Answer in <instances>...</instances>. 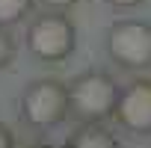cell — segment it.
Instances as JSON below:
<instances>
[{
	"instance_id": "obj_8",
	"label": "cell",
	"mask_w": 151,
	"mask_h": 148,
	"mask_svg": "<svg viewBox=\"0 0 151 148\" xmlns=\"http://www.w3.org/2000/svg\"><path fill=\"white\" fill-rule=\"evenodd\" d=\"M12 56H15V42L6 33V27H0V68H6L12 62Z\"/></svg>"
},
{
	"instance_id": "obj_7",
	"label": "cell",
	"mask_w": 151,
	"mask_h": 148,
	"mask_svg": "<svg viewBox=\"0 0 151 148\" xmlns=\"http://www.w3.org/2000/svg\"><path fill=\"white\" fill-rule=\"evenodd\" d=\"M30 9H33V0H0V27L21 21Z\"/></svg>"
},
{
	"instance_id": "obj_4",
	"label": "cell",
	"mask_w": 151,
	"mask_h": 148,
	"mask_svg": "<svg viewBox=\"0 0 151 148\" xmlns=\"http://www.w3.org/2000/svg\"><path fill=\"white\" fill-rule=\"evenodd\" d=\"M107 50L124 68H148L151 65V24L116 21L107 33Z\"/></svg>"
},
{
	"instance_id": "obj_5",
	"label": "cell",
	"mask_w": 151,
	"mask_h": 148,
	"mask_svg": "<svg viewBox=\"0 0 151 148\" xmlns=\"http://www.w3.org/2000/svg\"><path fill=\"white\" fill-rule=\"evenodd\" d=\"M113 116L130 133H151V80H133L124 92H119Z\"/></svg>"
},
{
	"instance_id": "obj_6",
	"label": "cell",
	"mask_w": 151,
	"mask_h": 148,
	"mask_svg": "<svg viewBox=\"0 0 151 148\" xmlns=\"http://www.w3.org/2000/svg\"><path fill=\"white\" fill-rule=\"evenodd\" d=\"M68 148H119V142H116V136H113L107 127H101L98 121H86L77 133L68 139Z\"/></svg>"
},
{
	"instance_id": "obj_3",
	"label": "cell",
	"mask_w": 151,
	"mask_h": 148,
	"mask_svg": "<svg viewBox=\"0 0 151 148\" xmlns=\"http://www.w3.org/2000/svg\"><path fill=\"white\" fill-rule=\"evenodd\" d=\"M21 113L33 127H50L71 113L68 110V89L56 80H36L24 89Z\"/></svg>"
},
{
	"instance_id": "obj_9",
	"label": "cell",
	"mask_w": 151,
	"mask_h": 148,
	"mask_svg": "<svg viewBox=\"0 0 151 148\" xmlns=\"http://www.w3.org/2000/svg\"><path fill=\"white\" fill-rule=\"evenodd\" d=\"M0 148H15V136L3 121H0Z\"/></svg>"
},
{
	"instance_id": "obj_2",
	"label": "cell",
	"mask_w": 151,
	"mask_h": 148,
	"mask_svg": "<svg viewBox=\"0 0 151 148\" xmlns=\"http://www.w3.org/2000/svg\"><path fill=\"white\" fill-rule=\"evenodd\" d=\"M74 42H77V30L62 12H47V15L36 18V24L27 33V45H30L33 56H39L42 62L65 59L74 50Z\"/></svg>"
},
{
	"instance_id": "obj_10",
	"label": "cell",
	"mask_w": 151,
	"mask_h": 148,
	"mask_svg": "<svg viewBox=\"0 0 151 148\" xmlns=\"http://www.w3.org/2000/svg\"><path fill=\"white\" fill-rule=\"evenodd\" d=\"M42 3H47V6H53V9H68V6L77 3V0H42Z\"/></svg>"
},
{
	"instance_id": "obj_1",
	"label": "cell",
	"mask_w": 151,
	"mask_h": 148,
	"mask_svg": "<svg viewBox=\"0 0 151 148\" xmlns=\"http://www.w3.org/2000/svg\"><path fill=\"white\" fill-rule=\"evenodd\" d=\"M65 89H68V110L83 121H101L116 113L119 86L104 71H86L74 77Z\"/></svg>"
},
{
	"instance_id": "obj_11",
	"label": "cell",
	"mask_w": 151,
	"mask_h": 148,
	"mask_svg": "<svg viewBox=\"0 0 151 148\" xmlns=\"http://www.w3.org/2000/svg\"><path fill=\"white\" fill-rule=\"evenodd\" d=\"M107 3H113V6H136L142 0H107Z\"/></svg>"
},
{
	"instance_id": "obj_12",
	"label": "cell",
	"mask_w": 151,
	"mask_h": 148,
	"mask_svg": "<svg viewBox=\"0 0 151 148\" xmlns=\"http://www.w3.org/2000/svg\"><path fill=\"white\" fill-rule=\"evenodd\" d=\"M27 148H53V145H47V142H33V145H27Z\"/></svg>"
}]
</instances>
